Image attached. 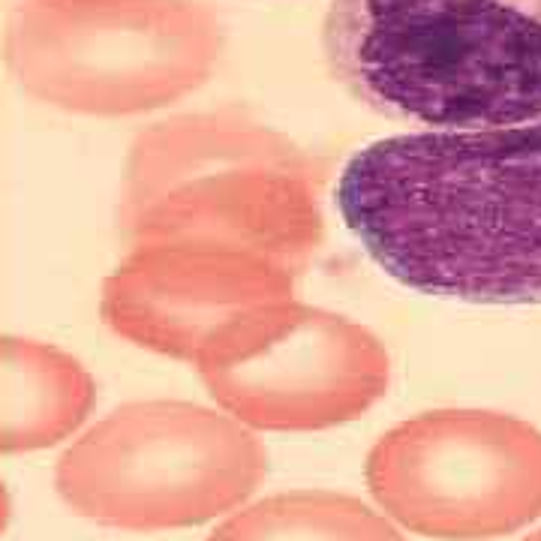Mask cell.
Listing matches in <instances>:
<instances>
[{
  "label": "cell",
  "instance_id": "6da1fadb",
  "mask_svg": "<svg viewBox=\"0 0 541 541\" xmlns=\"http://www.w3.org/2000/svg\"><path fill=\"white\" fill-rule=\"evenodd\" d=\"M334 199L400 286L460 304H541V121L379 139L343 166Z\"/></svg>",
  "mask_w": 541,
  "mask_h": 541
},
{
  "label": "cell",
  "instance_id": "7a4b0ae2",
  "mask_svg": "<svg viewBox=\"0 0 541 541\" xmlns=\"http://www.w3.org/2000/svg\"><path fill=\"white\" fill-rule=\"evenodd\" d=\"M322 52L355 103L397 124L541 121V0H334Z\"/></svg>",
  "mask_w": 541,
  "mask_h": 541
},
{
  "label": "cell",
  "instance_id": "3957f363",
  "mask_svg": "<svg viewBox=\"0 0 541 541\" xmlns=\"http://www.w3.org/2000/svg\"><path fill=\"white\" fill-rule=\"evenodd\" d=\"M118 229L130 247H229L301 277L325 232L316 163L241 109L175 115L136 136Z\"/></svg>",
  "mask_w": 541,
  "mask_h": 541
},
{
  "label": "cell",
  "instance_id": "277c9868",
  "mask_svg": "<svg viewBox=\"0 0 541 541\" xmlns=\"http://www.w3.org/2000/svg\"><path fill=\"white\" fill-rule=\"evenodd\" d=\"M223 55L202 0H22L4 28L16 85L55 109L127 118L199 91Z\"/></svg>",
  "mask_w": 541,
  "mask_h": 541
},
{
  "label": "cell",
  "instance_id": "5b68a950",
  "mask_svg": "<svg viewBox=\"0 0 541 541\" xmlns=\"http://www.w3.org/2000/svg\"><path fill=\"white\" fill-rule=\"evenodd\" d=\"M265 475V445L223 409L136 400L64 451L55 484L76 514L100 526L160 532L241 508Z\"/></svg>",
  "mask_w": 541,
  "mask_h": 541
},
{
  "label": "cell",
  "instance_id": "8992f818",
  "mask_svg": "<svg viewBox=\"0 0 541 541\" xmlns=\"http://www.w3.org/2000/svg\"><path fill=\"white\" fill-rule=\"evenodd\" d=\"M193 364L226 415L268 433L349 424L391 385V355L367 325L292 298L235 316Z\"/></svg>",
  "mask_w": 541,
  "mask_h": 541
},
{
  "label": "cell",
  "instance_id": "52a82bcc",
  "mask_svg": "<svg viewBox=\"0 0 541 541\" xmlns=\"http://www.w3.org/2000/svg\"><path fill=\"white\" fill-rule=\"evenodd\" d=\"M364 481L415 535L502 538L541 517V430L490 409L421 412L370 448Z\"/></svg>",
  "mask_w": 541,
  "mask_h": 541
},
{
  "label": "cell",
  "instance_id": "ba28073f",
  "mask_svg": "<svg viewBox=\"0 0 541 541\" xmlns=\"http://www.w3.org/2000/svg\"><path fill=\"white\" fill-rule=\"evenodd\" d=\"M295 277L244 250L208 244H139L103 280L100 316L124 340L178 361L235 316L292 298Z\"/></svg>",
  "mask_w": 541,
  "mask_h": 541
},
{
  "label": "cell",
  "instance_id": "9c48e42d",
  "mask_svg": "<svg viewBox=\"0 0 541 541\" xmlns=\"http://www.w3.org/2000/svg\"><path fill=\"white\" fill-rule=\"evenodd\" d=\"M94 403L97 382L76 355L0 334V454L64 442L88 421Z\"/></svg>",
  "mask_w": 541,
  "mask_h": 541
},
{
  "label": "cell",
  "instance_id": "30bf717a",
  "mask_svg": "<svg viewBox=\"0 0 541 541\" xmlns=\"http://www.w3.org/2000/svg\"><path fill=\"white\" fill-rule=\"evenodd\" d=\"M205 541H406L394 520L334 490L265 496L229 514Z\"/></svg>",
  "mask_w": 541,
  "mask_h": 541
},
{
  "label": "cell",
  "instance_id": "8fae6325",
  "mask_svg": "<svg viewBox=\"0 0 541 541\" xmlns=\"http://www.w3.org/2000/svg\"><path fill=\"white\" fill-rule=\"evenodd\" d=\"M7 520H10V496H7L4 481H0V532L7 529Z\"/></svg>",
  "mask_w": 541,
  "mask_h": 541
},
{
  "label": "cell",
  "instance_id": "7c38bea8",
  "mask_svg": "<svg viewBox=\"0 0 541 541\" xmlns=\"http://www.w3.org/2000/svg\"><path fill=\"white\" fill-rule=\"evenodd\" d=\"M523 541H541V529H538V532H532V535H526Z\"/></svg>",
  "mask_w": 541,
  "mask_h": 541
}]
</instances>
